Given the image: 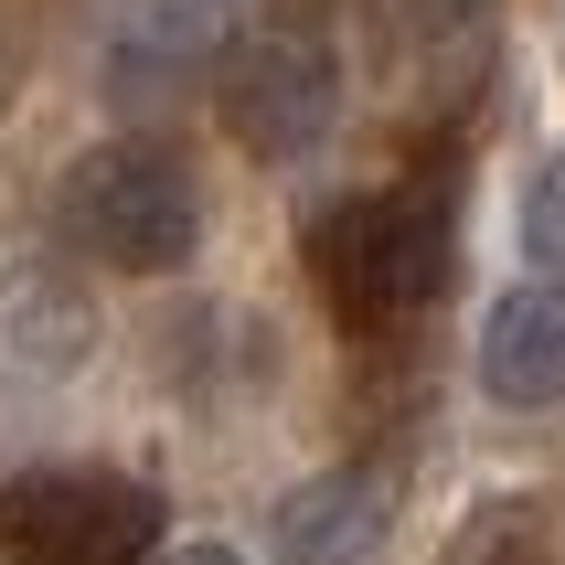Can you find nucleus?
I'll return each mask as SVG.
<instances>
[{"instance_id":"nucleus-7","label":"nucleus","mask_w":565,"mask_h":565,"mask_svg":"<svg viewBox=\"0 0 565 565\" xmlns=\"http://www.w3.org/2000/svg\"><path fill=\"white\" fill-rule=\"evenodd\" d=\"M374 544H384V480L374 470L299 480L278 502V565H363Z\"/></svg>"},{"instance_id":"nucleus-9","label":"nucleus","mask_w":565,"mask_h":565,"mask_svg":"<svg viewBox=\"0 0 565 565\" xmlns=\"http://www.w3.org/2000/svg\"><path fill=\"white\" fill-rule=\"evenodd\" d=\"M459 565H555L544 555V502H491L459 544Z\"/></svg>"},{"instance_id":"nucleus-4","label":"nucleus","mask_w":565,"mask_h":565,"mask_svg":"<svg viewBox=\"0 0 565 565\" xmlns=\"http://www.w3.org/2000/svg\"><path fill=\"white\" fill-rule=\"evenodd\" d=\"M160 491L118 470H22L0 480V555L11 565H150Z\"/></svg>"},{"instance_id":"nucleus-11","label":"nucleus","mask_w":565,"mask_h":565,"mask_svg":"<svg viewBox=\"0 0 565 565\" xmlns=\"http://www.w3.org/2000/svg\"><path fill=\"white\" fill-rule=\"evenodd\" d=\"M171 565H246L235 544H192V555H171Z\"/></svg>"},{"instance_id":"nucleus-3","label":"nucleus","mask_w":565,"mask_h":565,"mask_svg":"<svg viewBox=\"0 0 565 565\" xmlns=\"http://www.w3.org/2000/svg\"><path fill=\"white\" fill-rule=\"evenodd\" d=\"M214 96H224V128H235V150L256 160H310L320 139H331V118H342V64H331V43H320L310 22H246L224 32L214 54Z\"/></svg>"},{"instance_id":"nucleus-8","label":"nucleus","mask_w":565,"mask_h":565,"mask_svg":"<svg viewBox=\"0 0 565 565\" xmlns=\"http://www.w3.org/2000/svg\"><path fill=\"white\" fill-rule=\"evenodd\" d=\"M224 32H235V22H214V11H128V22L107 32V86H118V96H150L160 75L214 64Z\"/></svg>"},{"instance_id":"nucleus-1","label":"nucleus","mask_w":565,"mask_h":565,"mask_svg":"<svg viewBox=\"0 0 565 565\" xmlns=\"http://www.w3.org/2000/svg\"><path fill=\"white\" fill-rule=\"evenodd\" d=\"M448 192L438 182H395V192H342L310 224V278L331 288V310L352 331H395L448 288Z\"/></svg>"},{"instance_id":"nucleus-5","label":"nucleus","mask_w":565,"mask_h":565,"mask_svg":"<svg viewBox=\"0 0 565 565\" xmlns=\"http://www.w3.org/2000/svg\"><path fill=\"white\" fill-rule=\"evenodd\" d=\"M86 352H96V310H86V288L64 278V267H22V278L0 288V384L54 395V384L86 374Z\"/></svg>"},{"instance_id":"nucleus-2","label":"nucleus","mask_w":565,"mask_h":565,"mask_svg":"<svg viewBox=\"0 0 565 565\" xmlns=\"http://www.w3.org/2000/svg\"><path fill=\"white\" fill-rule=\"evenodd\" d=\"M54 224H64V246L96 256V267L171 278V267L203 246V192H192V171L171 150H150V139H107V150L64 160Z\"/></svg>"},{"instance_id":"nucleus-6","label":"nucleus","mask_w":565,"mask_h":565,"mask_svg":"<svg viewBox=\"0 0 565 565\" xmlns=\"http://www.w3.org/2000/svg\"><path fill=\"white\" fill-rule=\"evenodd\" d=\"M555 374H565V320H555V288H502L491 320H480V395L512 416H544L555 406Z\"/></svg>"},{"instance_id":"nucleus-10","label":"nucleus","mask_w":565,"mask_h":565,"mask_svg":"<svg viewBox=\"0 0 565 565\" xmlns=\"http://www.w3.org/2000/svg\"><path fill=\"white\" fill-rule=\"evenodd\" d=\"M523 246L555 256V182H544V171H534V192H523Z\"/></svg>"}]
</instances>
